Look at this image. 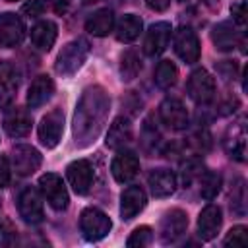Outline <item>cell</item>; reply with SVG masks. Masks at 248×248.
<instances>
[{"label":"cell","mask_w":248,"mask_h":248,"mask_svg":"<svg viewBox=\"0 0 248 248\" xmlns=\"http://www.w3.org/2000/svg\"><path fill=\"white\" fill-rule=\"evenodd\" d=\"M66 176L76 194H87L93 186L95 170L87 159H76L66 167Z\"/></svg>","instance_id":"8"},{"label":"cell","mask_w":248,"mask_h":248,"mask_svg":"<svg viewBox=\"0 0 248 248\" xmlns=\"http://www.w3.org/2000/svg\"><path fill=\"white\" fill-rule=\"evenodd\" d=\"M10 163H8V157L6 155H0V188H6L10 184Z\"/></svg>","instance_id":"38"},{"label":"cell","mask_w":248,"mask_h":248,"mask_svg":"<svg viewBox=\"0 0 248 248\" xmlns=\"http://www.w3.org/2000/svg\"><path fill=\"white\" fill-rule=\"evenodd\" d=\"M147 182H149L151 194L155 198H167L176 190V176L169 169H155L149 174Z\"/></svg>","instance_id":"23"},{"label":"cell","mask_w":248,"mask_h":248,"mask_svg":"<svg viewBox=\"0 0 248 248\" xmlns=\"http://www.w3.org/2000/svg\"><path fill=\"white\" fill-rule=\"evenodd\" d=\"M25 37L23 19L12 12L0 14V46H16Z\"/></svg>","instance_id":"13"},{"label":"cell","mask_w":248,"mask_h":248,"mask_svg":"<svg viewBox=\"0 0 248 248\" xmlns=\"http://www.w3.org/2000/svg\"><path fill=\"white\" fill-rule=\"evenodd\" d=\"M231 14H232V21L238 27H244L246 25V2L244 0H238L236 4H232L231 6Z\"/></svg>","instance_id":"36"},{"label":"cell","mask_w":248,"mask_h":248,"mask_svg":"<svg viewBox=\"0 0 248 248\" xmlns=\"http://www.w3.org/2000/svg\"><path fill=\"white\" fill-rule=\"evenodd\" d=\"M39 190L43 194V198L48 202V205L56 211H62L68 207L70 203V196H68V190H66V184L64 180L54 174V172H46L39 178Z\"/></svg>","instance_id":"4"},{"label":"cell","mask_w":248,"mask_h":248,"mask_svg":"<svg viewBox=\"0 0 248 248\" xmlns=\"http://www.w3.org/2000/svg\"><path fill=\"white\" fill-rule=\"evenodd\" d=\"M145 203H147V196H145L143 188L138 186V184L128 186V188L120 194V217H122L124 221L134 219V217L145 207Z\"/></svg>","instance_id":"16"},{"label":"cell","mask_w":248,"mask_h":248,"mask_svg":"<svg viewBox=\"0 0 248 248\" xmlns=\"http://www.w3.org/2000/svg\"><path fill=\"white\" fill-rule=\"evenodd\" d=\"M221 184H223V178L219 172L215 170H205L200 174V196L207 202H211L219 190H221Z\"/></svg>","instance_id":"28"},{"label":"cell","mask_w":248,"mask_h":248,"mask_svg":"<svg viewBox=\"0 0 248 248\" xmlns=\"http://www.w3.org/2000/svg\"><path fill=\"white\" fill-rule=\"evenodd\" d=\"M17 209H19V215L25 223H31V225H37L43 221L45 217V211H43V202H41V196L35 188L27 186L21 190L19 198H17Z\"/></svg>","instance_id":"10"},{"label":"cell","mask_w":248,"mask_h":248,"mask_svg":"<svg viewBox=\"0 0 248 248\" xmlns=\"http://www.w3.org/2000/svg\"><path fill=\"white\" fill-rule=\"evenodd\" d=\"M211 41L215 45V48L219 50H232L236 46V43L240 41V33L236 31L234 23L231 21H221L213 27L211 31Z\"/></svg>","instance_id":"25"},{"label":"cell","mask_w":248,"mask_h":248,"mask_svg":"<svg viewBox=\"0 0 248 248\" xmlns=\"http://www.w3.org/2000/svg\"><path fill=\"white\" fill-rule=\"evenodd\" d=\"M223 244H225V246H232V248H234V246H240V248L246 246V244H248V229L242 227V225L231 229V231L227 232Z\"/></svg>","instance_id":"33"},{"label":"cell","mask_w":248,"mask_h":248,"mask_svg":"<svg viewBox=\"0 0 248 248\" xmlns=\"http://www.w3.org/2000/svg\"><path fill=\"white\" fill-rule=\"evenodd\" d=\"M186 229H188V215H186V211H182V209H170L161 219L159 238H161L163 244H172L180 236H184Z\"/></svg>","instance_id":"9"},{"label":"cell","mask_w":248,"mask_h":248,"mask_svg":"<svg viewBox=\"0 0 248 248\" xmlns=\"http://www.w3.org/2000/svg\"><path fill=\"white\" fill-rule=\"evenodd\" d=\"M31 126H33V118H31V112L27 108L14 107L4 116V130L12 138H23V136H27L31 132Z\"/></svg>","instance_id":"19"},{"label":"cell","mask_w":248,"mask_h":248,"mask_svg":"<svg viewBox=\"0 0 248 248\" xmlns=\"http://www.w3.org/2000/svg\"><path fill=\"white\" fill-rule=\"evenodd\" d=\"M114 27V14L108 8H101L95 14H91L85 21V31L95 37H105Z\"/></svg>","instance_id":"26"},{"label":"cell","mask_w":248,"mask_h":248,"mask_svg":"<svg viewBox=\"0 0 248 248\" xmlns=\"http://www.w3.org/2000/svg\"><path fill=\"white\" fill-rule=\"evenodd\" d=\"M141 19L140 16H134V14H126L120 17V21L116 23V39L120 43H132L140 37L141 33Z\"/></svg>","instance_id":"27"},{"label":"cell","mask_w":248,"mask_h":248,"mask_svg":"<svg viewBox=\"0 0 248 248\" xmlns=\"http://www.w3.org/2000/svg\"><path fill=\"white\" fill-rule=\"evenodd\" d=\"M83 4H91V2H95V0H81Z\"/></svg>","instance_id":"41"},{"label":"cell","mask_w":248,"mask_h":248,"mask_svg":"<svg viewBox=\"0 0 248 248\" xmlns=\"http://www.w3.org/2000/svg\"><path fill=\"white\" fill-rule=\"evenodd\" d=\"M19 87V74L12 62H0V107H8Z\"/></svg>","instance_id":"20"},{"label":"cell","mask_w":248,"mask_h":248,"mask_svg":"<svg viewBox=\"0 0 248 248\" xmlns=\"http://www.w3.org/2000/svg\"><path fill=\"white\" fill-rule=\"evenodd\" d=\"M186 89L192 101H196L198 105H205L215 97V79L211 78L207 70L198 68L190 74Z\"/></svg>","instance_id":"5"},{"label":"cell","mask_w":248,"mask_h":248,"mask_svg":"<svg viewBox=\"0 0 248 248\" xmlns=\"http://www.w3.org/2000/svg\"><path fill=\"white\" fill-rule=\"evenodd\" d=\"M138 170H140V159L136 157V153L126 151V149H120L110 163V172L114 180L120 184L130 182L138 174Z\"/></svg>","instance_id":"15"},{"label":"cell","mask_w":248,"mask_h":248,"mask_svg":"<svg viewBox=\"0 0 248 248\" xmlns=\"http://www.w3.org/2000/svg\"><path fill=\"white\" fill-rule=\"evenodd\" d=\"M178 79V70L170 60H161L155 70V83L161 89H170Z\"/></svg>","instance_id":"30"},{"label":"cell","mask_w":248,"mask_h":248,"mask_svg":"<svg viewBox=\"0 0 248 248\" xmlns=\"http://www.w3.org/2000/svg\"><path fill=\"white\" fill-rule=\"evenodd\" d=\"M132 136H134V130H132L130 118L118 116V118H114V122L110 124V128L107 132V145L112 149H120L132 141Z\"/></svg>","instance_id":"22"},{"label":"cell","mask_w":248,"mask_h":248,"mask_svg":"<svg viewBox=\"0 0 248 248\" xmlns=\"http://www.w3.org/2000/svg\"><path fill=\"white\" fill-rule=\"evenodd\" d=\"M159 116H161L163 124H167L170 130H184L190 120L184 103L174 97H167L159 105Z\"/></svg>","instance_id":"11"},{"label":"cell","mask_w":248,"mask_h":248,"mask_svg":"<svg viewBox=\"0 0 248 248\" xmlns=\"http://www.w3.org/2000/svg\"><path fill=\"white\" fill-rule=\"evenodd\" d=\"M70 2L72 0H50V4H52V8H54L56 14H66L68 8H70Z\"/></svg>","instance_id":"40"},{"label":"cell","mask_w":248,"mask_h":248,"mask_svg":"<svg viewBox=\"0 0 248 248\" xmlns=\"http://www.w3.org/2000/svg\"><path fill=\"white\" fill-rule=\"evenodd\" d=\"M231 211L236 215L246 213V192H244V180L236 178L231 190Z\"/></svg>","instance_id":"31"},{"label":"cell","mask_w":248,"mask_h":248,"mask_svg":"<svg viewBox=\"0 0 248 248\" xmlns=\"http://www.w3.org/2000/svg\"><path fill=\"white\" fill-rule=\"evenodd\" d=\"M217 72H219L225 79H234V78H236V72H238V66H236V62L223 60V62L217 64Z\"/></svg>","instance_id":"37"},{"label":"cell","mask_w":248,"mask_h":248,"mask_svg":"<svg viewBox=\"0 0 248 248\" xmlns=\"http://www.w3.org/2000/svg\"><path fill=\"white\" fill-rule=\"evenodd\" d=\"M16 242V229L10 221L0 223V246H12Z\"/></svg>","instance_id":"34"},{"label":"cell","mask_w":248,"mask_h":248,"mask_svg":"<svg viewBox=\"0 0 248 248\" xmlns=\"http://www.w3.org/2000/svg\"><path fill=\"white\" fill-rule=\"evenodd\" d=\"M56 35H58L56 23L50 21V19H43V21L33 25V29H31V43L39 50H50L54 41H56Z\"/></svg>","instance_id":"24"},{"label":"cell","mask_w":248,"mask_h":248,"mask_svg":"<svg viewBox=\"0 0 248 248\" xmlns=\"http://www.w3.org/2000/svg\"><path fill=\"white\" fill-rule=\"evenodd\" d=\"M10 2H16V0H10Z\"/></svg>","instance_id":"42"},{"label":"cell","mask_w":248,"mask_h":248,"mask_svg":"<svg viewBox=\"0 0 248 248\" xmlns=\"http://www.w3.org/2000/svg\"><path fill=\"white\" fill-rule=\"evenodd\" d=\"M46 10V0H27L21 8L23 14L31 16V17H37V16H43Z\"/></svg>","instance_id":"35"},{"label":"cell","mask_w":248,"mask_h":248,"mask_svg":"<svg viewBox=\"0 0 248 248\" xmlns=\"http://www.w3.org/2000/svg\"><path fill=\"white\" fill-rule=\"evenodd\" d=\"M64 132V112L60 108H52L41 118L39 124V140L45 147L52 149L60 143Z\"/></svg>","instance_id":"6"},{"label":"cell","mask_w":248,"mask_h":248,"mask_svg":"<svg viewBox=\"0 0 248 248\" xmlns=\"http://www.w3.org/2000/svg\"><path fill=\"white\" fill-rule=\"evenodd\" d=\"M170 23L169 21H157L153 23L147 33H145V39H143V52L147 56H157L161 54L167 45H169V39H170Z\"/></svg>","instance_id":"14"},{"label":"cell","mask_w":248,"mask_h":248,"mask_svg":"<svg viewBox=\"0 0 248 248\" xmlns=\"http://www.w3.org/2000/svg\"><path fill=\"white\" fill-rule=\"evenodd\" d=\"M151 242H153V231L147 225H141V227L134 229V232L126 240V244L130 248H143V246H149Z\"/></svg>","instance_id":"32"},{"label":"cell","mask_w":248,"mask_h":248,"mask_svg":"<svg viewBox=\"0 0 248 248\" xmlns=\"http://www.w3.org/2000/svg\"><path fill=\"white\" fill-rule=\"evenodd\" d=\"M223 145L232 159H236V161L246 159V124H244V118H240L232 126H229Z\"/></svg>","instance_id":"18"},{"label":"cell","mask_w":248,"mask_h":248,"mask_svg":"<svg viewBox=\"0 0 248 248\" xmlns=\"http://www.w3.org/2000/svg\"><path fill=\"white\" fill-rule=\"evenodd\" d=\"M110 227H112V221L108 219V215L97 207H85L79 215V231L83 238L89 242L105 238L110 232Z\"/></svg>","instance_id":"3"},{"label":"cell","mask_w":248,"mask_h":248,"mask_svg":"<svg viewBox=\"0 0 248 248\" xmlns=\"http://www.w3.org/2000/svg\"><path fill=\"white\" fill-rule=\"evenodd\" d=\"M141 72V60L134 48H128L120 56V76L124 81H132Z\"/></svg>","instance_id":"29"},{"label":"cell","mask_w":248,"mask_h":248,"mask_svg":"<svg viewBox=\"0 0 248 248\" xmlns=\"http://www.w3.org/2000/svg\"><path fill=\"white\" fill-rule=\"evenodd\" d=\"M145 4L155 12H165L170 6V0H145Z\"/></svg>","instance_id":"39"},{"label":"cell","mask_w":248,"mask_h":248,"mask_svg":"<svg viewBox=\"0 0 248 248\" xmlns=\"http://www.w3.org/2000/svg\"><path fill=\"white\" fill-rule=\"evenodd\" d=\"M110 97L105 87L89 85L83 89L74 112V140L78 147L91 145L107 124Z\"/></svg>","instance_id":"1"},{"label":"cell","mask_w":248,"mask_h":248,"mask_svg":"<svg viewBox=\"0 0 248 248\" xmlns=\"http://www.w3.org/2000/svg\"><path fill=\"white\" fill-rule=\"evenodd\" d=\"M223 225V211L215 203H207L198 217V234L202 240H211L217 236Z\"/></svg>","instance_id":"17"},{"label":"cell","mask_w":248,"mask_h":248,"mask_svg":"<svg viewBox=\"0 0 248 248\" xmlns=\"http://www.w3.org/2000/svg\"><path fill=\"white\" fill-rule=\"evenodd\" d=\"M54 93V81L48 76H37L27 91V105L31 108H37L41 105H45Z\"/></svg>","instance_id":"21"},{"label":"cell","mask_w":248,"mask_h":248,"mask_svg":"<svg viewBox=\"0 0 248 248\" xmlns=\"http://www.w3.org/2000/svg\"><path fill=\"white\" fill-rule=\"evenodd\" d=\"M174 52L178 54L180 60H184L186 64H194L200 60V41H198V35L194 33L192 27H178L174 31Z\"/></svg>","instance_id":"7"},{"label":"cell","mask_w":248,"mask_h":248,"mask_svg":"<svg viewBox=\"0 0 248 248\" xmlns=\"http://www.w3.org/2000/svg\"><path fill=\"white\" fill-rule=\"evenodd\" d=\"M41 163H43V157H41V153L33 145H16L12 149L14 170L17 174H21V176H29L35 170H39Z\"/></svg>","instance_id":"12"},{"label":"cell","mask_w":248,"mask_h":248,"mask_svg":"<svg viewBox=\"0 0 248 248\" xmlns=\"http://www.w3.org/2000/svg\"><path fill=\"white\" fill-rule=\"evenodd\" d=\"M87 56H89V41L83 37H78L62 46V50L56 56L54 68L60 76H72L83 66Z\"/></svg>","instance_id":"2"}]
</instances>
